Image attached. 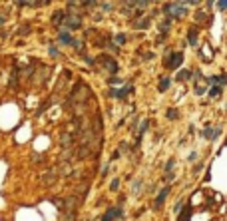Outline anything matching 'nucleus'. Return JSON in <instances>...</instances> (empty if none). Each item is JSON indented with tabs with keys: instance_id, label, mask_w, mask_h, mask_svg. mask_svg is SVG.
<instances>
[{
	"instance_id": "obj_25",
	"label": "nucleus",
	"mask_w": 227,
	"mask_h": 221,
	"mask_svg": "<svg viewBox=\"0 0 227 221\" xmlns=\"http://www.w3.org/2000/svg\"><path fill=\"white\" fill-rule=\"evenodd\" d=\"M62 143H64V146H68V143H70V135H62Z\"/></svg>"
},
{
	"instance_id": "obj_28",
	"label": "nucleus",
	"mask_w": 227,
	"mask_h": 221,
	"mask_svg": "<svg viewBox=\"0 0 227 221\" xmlns=\"http://www.w3.org/2000/svg\"><path fill=\"white\" fill-rule=\"evenodd\" d=\"M2 24H4V18H0V26H2Z\"/></svg>"
},
{
	"instance_id": "obj_8",
	"label": "nucleus",
	"mask_w": 227,
	"mask_h": 221,
	"mask_svg": "<svg viewBox=\"0 0 227 221\" xmlns=\"http://www.w3.org/2000/svg\"><path fill=\"white\" fill-rule=\"evenodd\" d=\"M207 82H211L213 86H225L227 84V74H221V76H209L207 78Z\"/></svg>"
},
{
	"instance_id": "obj_13",
	"label": "nucleus",
	"mask_w": 227,
	"mask_h": 221,
	"mask_svg": "<svg viewBox=\"0 0 227 221\" xmlns=\"http://www.w3.org/2000/svg\"><path fill=\"white\" fill-rule=\"evenodd\" d=\"M165 118H167V120H177V118H179L177 110H175V108H169V110L165 112Z\"/></svg>"
},
{
	"instance_id": "obj_17",
	"label": "nucleus",
	"mask_w": 227,
	"mask_h": 221,
	"mask_svg": "<svg viewBox=\"0 0 227 221\" xmlns=\"http://www.w3.org/2000/svg\"><path fill=\"white\" fill-rule=\"evenodd\" d=\"M169 26H171V20L169 18H167V20H163V22L161 24H159V32H167V30H169Z\"/></svg>"
},
{
	"instance_id": "obj_14",
	"label": "nucleus",
	"mask_w": 227,
	"mask_h": 221,
	"mask_svg": "<svg viewBox=\"0 0 227 221\" xmlns=\"http://www.w3.org/2000/svg\"><path fill=\"white\" fill-rule=\"evenodd\" d=\"M60 42H64V44H74L72 36H70L68 32H62V34H60Z\"/></svg>"
},
{
	"instance_id": "obj_6",
	"label": "nucleus",
	"mask_w": 227,
	"mask_h": 221,
	"mask_svg": "<svg viewBox=\"0 0 227 221\" xmlns=\"http://www.w3.org/2000/svg\"><path fill=\"white\" fill-rule=\"evenodd\" d=\"M221 134V127L217 126V127H205L203 131H201V135H203L205 139H213V138H217V135Z\"/></svg>"
},
{
	"instance_id": "obj_12",
	"label": "nucleus",
	"mask_w": 227,
	"mask_h": 221,
	"mask_svg": "<svg viewBox=\"0 0 227 221\" xmlns=\"http://www.w3.org/2000/svg\"><path fill=\"white\" fill-rule=\"evenodd\" d=\"M169 84H171L169 78H161V80H159V88H157V90L159 92H165L167 88H169Z\"/></svg>"
},
{
	"instance_id": "obj_15",
	"label": "nucleus",
	"mask_w": 227,
	"mask_h": 221,
	"mask_svg": "<svg viewBox=\"0 0 227 221\" xmlns=\"http://www.w3.org/2000/svg\"><path fill=\"white\" fill-rule=\"evenodd\" d=\"M148 26H149V18H144V20L133 22V28H148Z\"/></svg>"
},
{
	"instance_id": "obj_27",
	"label": "nucleus",
	"mask_w": 227,
	"mask_h": 221,
	"mask_svg": "<svg viewBox=\"0 0 227 221\" xmlns=\"http://www.w3.org/2000/svg\"><path fill=\"white\" fill-rule=\"evenodd\" d=\"M102 8H104V10H110V8H112V4H108V2H104V4H102Z\"/></svg>"
},
{
	"instance_id": "obj_26",
	"label": "nucleus",
	"mask_w": 227,
	"mask_h": 221,
	"mask_svg": "<svg viewBox=\"0 0 227 221\" xmlns=\"http://www.w3.org/2000/svg\"><path fill=\"white\" fill-rule=\"evenodd\" d=\"M120 82H121L120 78H110V84H120Z\"/></svg>"
},
{
	"instance_id": "obj_4",
	"label": "nucleus",
	"mask_w": 227,
	"mask_h": 221,
	"mask_svg": "<svg viewBox=\"0 0 227 221\" xmlns=\"http://www.w3.org/2000/svg\"><path fill=\"white\" fill-rule=\"evenodd\" d=\"M167 193H169V185H165V187H163V189L157 193V197H155V203H153V207H155V209H159V207L163 205V201H165Z\"/></svg>"
},
{
	"instance_id": "obj_20",
	"label": "nucleus",
	"mask_w": 227,
	"mask_h": 221,
	"mask_svg": "<svg viewBox=\"0 0 227 221\" xmlns=\"http://www.w3.org/2000/svg\"><path fill=\"white\" fill-rule=\"evenodd\" d=\"M173 165H175V159H169V161H167V165H165L167 175H171V171H173Z\"/></svg>"
},
{
	"instance_id": "obj_2",
	"label": "nucleus",
	"mask_w": 227,
	"mask_h": 221,
	"mask_svg": "<svg viewBox=\"0 0 227 221\" xmlns=\"http://www.w3.org/2000/svg\"><path fill=\"white\" fill-rule=\"evenodd\" d=\"M181 62H183V52H171L169 56L165 58V68L177 70V68L181 66Z\"/></svg>"
},
{
	"instance_id": "obj_10",
	"label": "nucleus",
	"mask_w": 227,
	"mask_h": 221,
	"mask_svg": "<svg viewBox=\"0 0 227 221\" xmlns=\"http://www.w3.org/2000/svg\"><path fill=\"white\" fill-rule=\"evenodd\" d=\"M104 64H106V68H108V72H117V64L112 60V58H108V56H104Z\"/></svg>"
},
{
	"instance_id": "obj_3",
	"label": "nucleus",
	"mask_w": 227,
	"mask_h": 221,
	"mask_svg": "<svg viewBox=\"0 0 227 221\" xmlns=\"http://www.w3.org/2000/svg\"><path fill=\"white\" fill-rule=\"evenodd\" d=\"M64 26H66V28H70V30H76V28L82 26V20H80V16H66Z\"/></svg>"
},
{
	"instance_id": "obj_22",
	"label": "nucleus",
	"mask_w": 227,
	"mask_h": 221,
	"mask_svg": "<svg viewBox=\"0 0 227 221\" xmlns=\"http://www.w3.org/2000/svg\"><path fill=\"white\" fill-rule=\"evenodd\" d=\"M116 42H117V44H125V34H117Z\"/></svg>"
},
{
	"instance_id": "obj_29",
	"label": "nucleus",
	"mask_w": 227,
	"mask_h": 221,
	"mask_svg": "<svg viewBox=\"0 0 227 221\" xmlns=\"http://www.w3.org/2000/svg\"><path fill=\"white\" fill-rule=\"evenodd\" d=\"M225 106H227V104H225ZM225 112H227V108H225Z\"/></svg>"
},
{
	"instance_id": "obj_19",
	"label": "nucleus",
	"mask_w": 227,
	"mask_h": 221,
	"mask_svg": "<svg viewBox=\"0 0 227 221\" xmlns=\"http://www.w3.org/2000/svg\"><path fill=\"white\" fill-rule=\"evenodd\" d=\"M66 18V14H64V12H56V14H54V24H58V22H60V20H64Z\"/></svg>"
},
{
	"instance_id": "obj_16",
	"label": "nucleus",
	"mask_w": 227,
	"mask_h": 221,
	"mask_svg": "<svg viewBox=\"0 0 227 221\" xmlns=\"http://www.w3.org/2000/svg\"><path fill=\"white\" fill-rule=\"evenodd\" d=\"M209 96H211V98H219L221 96V88L219 86H211V88H209Z\"/></svg>"
},
{
	"instance_id": "obj_11",
	"label": "nucleus",
	"mask_w": 227,
	"mask_h": 221,
	"mask_svg": "<svg viewBox=\"0 0 227 221\" xmlns=\"http://www.w3.org/2000/svg\"><path fill=\"white\" fill-rule=\"evenodd\" d=\"M193 76V72H189V70H179V74L175 76V78L179 80V82H185V80H189Z\"/></svg>"
},
{
	"instance_id": "obj_24",
	"label": "nucleus",
	"mask_w": 227,
	"mask_h": 221,
	"mask_svg": "<svg viewBox=\"0 0 227 221\" xmlns=\"http://www.w3.org/2000/svg\"><path fill=\"white\" fill-rule=\"evenodd\" d=\"M217 8H221V10H225V8H227V0H221V2H217Z\"/></svg>"
},
{
	"instance_id": "obj_5",
	"label": "nucleus",
	"mask_w": 227,
	"mask_h": 221,
	"mask_svg": "<svg viewBox=\"0 0 227 221\" xmlns=\"http://www.w3.org/2000/svg\"><path fill=\"white\" fill-rule=\"evenodd\" d=\"M132 90H133V86H132V84H128V86H124L121 90H110V96H114V98H120V100H121V98H125V96H128Z\"/></svg>"
},
{
	"instance_id": "obj_21",
	"label": "nucleus",
	"mask_w": 227,
	"mask_h": 221,
	"mask_svg": "<svg viewBox=\"0 0 227 221\" xmlns=\"http://www.w3.org/2000/svg\"><path fill=\"white\" fill-rule=\"evenodd\" d=\"M205 90H207V88H205L203 84H195V94H197V96H201Z\"/></svg>"
},
{
	"instance_id": "obj_9",
	"label": "nucleus",
	"mask_w": 227,
	"mask_h": 221,
	"mask_svg": "<svg viewBox=\"0 0 227 221\" xmlns=\"http://www.w3.org/2000/svg\"><path fill=\"white\" fill-rule=\"evenodd\" d=\"M187 44L197 46V30H195V28H189V32H187Z\"/></svg>"
},
{
	"instance_id": "obj_1",
	"label": "nucleus",
	"mask_w": 227,
	"mask_h": 221,
	"mask_svg": "<svg viewBox=\"0 0 227 221\" xmlns=\"http://www.w3.org/2000/svg\"><path fill=\"white\" fill-rule=\"evenodd\" d=\"M163 12L169 16V20L171 18H181V16L185 14V4H181V2H167V4H163Z\"/></svg>"
},
{
	"instance_id": "obj_7",
	"label": "nucleus",
	"mask_w": 227,
	"mask_h": 221,
	"mask_svg": "<svg viewBox=\"0 0 227 221\" xmlns=\"http://www.w3.org/2000/svg\"><path fill=\"white\" fill-rule=\"evenodd\" d=\"M116 217H121V209L120 207H110V209L106 211V215H104L102 221H114Z\"/></svg>"
},
{
	"instance_id": "obj_18",
	"label": "nucleus",
	"mask_w": 227,
	"mask_h": 221,
	"mask_svg": "<svg viewBox=\"0 0 227 221\" xmlns=\"http://www.w3.org/2000/svg\"><path fill=\"white\" fill-rule=\"evenodd\" d=\"M189 215H191V209H189V205H187V207H183V213H181V219L179 221H189Z\"/></svg>"
},
{
	"instance_id": "obj_23",
	"label": "nucleus",
	"mask_w": 227,
	"mask_h": 221,
	"mask_svg": "<svg viewBox=\"0 0 227 221\" xmlns=\"http://www.w3.org/2000/svg\"><path fill=\"white\" fill-rule=\"evenodd\" d=\"M117 187H120V179H114L112 185H110V189H112V191H117Z\"/></svg>"
}]
</instances>
